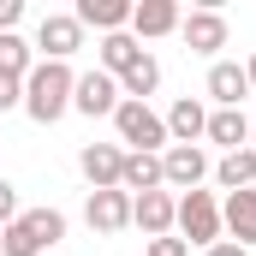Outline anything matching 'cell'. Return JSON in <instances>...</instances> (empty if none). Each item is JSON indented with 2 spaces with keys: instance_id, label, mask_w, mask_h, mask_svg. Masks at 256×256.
I'll use <instances>...</instances> for the list:
<instances>
[{
  "instance_id": "44dd1931",
  "label": "cell",
  "mask_w": 256,
  "mask_h": 256,
  "mask_svg": "<svg viewBox=\"0 0 256 256\" xmlns=\"http://www.w3.org/2000/svg\"><path fill=\"white\" fill-rule=\"evenodd\" d=\"M0 72H6V78H30V72H36V42H24L18 30L0 36Z\"/></svg>"
},
{
  "instance_id": "d4e9b609",
  "label": "cell",
  "mask_w": 256,
  "mask_h": 256,
  "mask_svg": "<svg viewBox=\"0 0 256 256\" xmlns=\"http://www.w3.org/2000/svg\"><path fill=\"white\" fill-rule=\"evenodd\" d=\"M143 256H191V244L167 232V238H149V250H143Z\"/></svg>"
},
{
  "instance_id": "3957f363",
  "label": "cell",
  "mask_w": 256,
  "mask_h": 256,
  "mask_svg": "<svg viewBox=\"0 0 256 256\" xmlns=\"http://www.w3.org/2000/svg\"><path fill=\"white\" fill-rule=\"evenodd\" d=\"M173 226L185 232V244H196V250L220 244V202H214V191H185V196H179V220H173Z\"/></svg>"
},
{
  "instance_id": "7a4b0ae2",
  "label": "cell",
  "mask_w": 256,
  "mask_h": 256,
  "mask_svg": "<svg viewBox=\"0 0 256 256\" xmlns=\"http://www.w3.org/2000/svg\"><path fill=\"white\" fill-rule=\"evenodd\" d=\"M114 131H120V143H131L137 155H161L173 137H167V120L149 108V102H120L114 108Z\"/></svg>"
},
{
  "instance_id": "ac0fdd59",
  "label": "cell",
  "mask_w": 256,
  "mask_h": 256,
  "mask_svg": "<svg viewBox=\"0 0 256 256\" xmlns=\"http://www.w3.org/2000/svg\"><path fill=\"white\" fill-rule=\"evenodd\" d=\"M120 191H131V196H143V191H167V179H161V155H137V149H126Z\"/></svg>"
},
{
  "instance_id": "4fadbf2b",
  "label": "cell",
  "mask_w": 256,
  "mask_h": 256,
  "mask_svg": "<svg viewBox=\"0 0 256 256\" xmlns=\"http://www.w3.org/2000/svg\"><path fill=\"white\" fill-rule=\"evenodd\" d=\"M84 30H102V36H114V30H131V0H78V12H72Z\"/></svg>"
},
{
  "instance_id": "484cf974",
  "label": "cell",
  "mask_w": 256,
  "mask_h": 256,
  "mask_svg": "<svg viewBox=\"0 0 256 256\" xmlns=\"http://www.w3.org/2000/svg\"><path fill=\"white\" fill-rule=\"evenodd\" d=\"M18 18H24V0H0V36H12Z\"/></svg>"
},
{
  "instance_id": "2e32d148",
  "label": "cell",
  "mask_w": 256,
  "mask_h": 256,
  "mask_svg": "<svg viewBox=\"0 0 256 256\" xmlns=\"http://www.w3.org/2000/svg\"><path fill=\"white\" fill-rule=\"evenodd\" d=\"M96 54H102V72H108V78H126L131 66L143 60V42H137L131 30H114V36L96 42Z\"/></svg>"
},
{
  "instance_id": "4316f807",
  "label": "cell",
  "mask_w": 256,
  "mask_h": 256,
  "mask_svg": "<svg viewBox=\"0 0 256 256\" xmlns=\"http://www.w3.org/2000/svg\"><path fill=\"white\" fill-rule=\"evenodd\" d=\"M208 256H250L244 244H232V238H220V244H208Z\"/></svg>"
},
{
  "instance_id": "83f0119b",
  "label": "cell",
  "mask_w": 256,
  "mask_h": 256,
  "mask_svg": "<svg viewBox=\"0 0 256 256\" xmlns=\"http://www.w3.org/2000/svg\"><path fill=\"white\" fill-rule=\"evenodd\" d=\"M244 78H250V90H256V54H250V60H244Z\"/></svg>"
},
{
  "instance_id": "ba28073f",
  "label": "cell",
  "mask_w": 256,
  "mask_h": 256,
  "mask_svg": "<svg viewBox=\"0 0 256 256\" xmlns=\"http://www.w3.org/2000/svg\"><path fill=\"white\" fill-rule=\"evenodd\" d=\"M173 220H179V196H173V191H143V196H131V226H143L149 238H167Z\"/></svg>"
},
{
  "instance_id": "5bb4252c",
  "label": "cell",
  "mask_w": 256,
  "mask_h": 256,
  "mask_svg": "<svg viewBox=\"0 0 256 256\" xmlns=\"http://www.w3.org/2000/svg\"><path fill=\"white\" fill-rule=\"evenodd\" d=\"M208 96H214V108H238V102L250 96L244 66H238V60H214V66H208Z\"/></svg>"
},
{
  "instance_id": "8992f818",
  "label": "cell",
  "mask_w": 256,
  "mask_h": 256,
  "mask_svg": "<svg viewBox=\"0 0 256 256\" xmlns=\"http://www.w3.org/2000/svg\"><path fill=\"white\" fill-rule=\"evenodd\" d=\"M36 48H42L48 60H72V54L84 48V24H78L72 12H42V24H36Z\"/></svg>"
},
{
  "instance_id": "f1b7e54d",
  "label": "cell",
  "mask_w": 256,
  "mask_h": 256,
  "mask_svg": "<svg viewBox=\"0 0 256 256\" xmlns=\"http://www.w3.org/2000/svg\"><path fill=\"white\" fill-rule=\"evenodd\" d=\"M250 149H256V120H250Z\"/></svg>"
},
{
  "instance_id": "8fae6325",
  "label": "cell",
  "mask_w": 256,
  "mask_h": 256,
  "mask_svg": "<svg viewBox=\"0 0 256 256\" xmlns=\"http://www.w3.org/2000/svg\"><path fill=\"white\" fill-rule=\"evenodd\" d=\"M84 220H90L96 232H126L131 226V191H90Z\"/></svg>"
},
{
  "instance_id": "5b68a950",
  "label": "cell",
  "mask_w": 256,
  "mask_h": 256,
  "mask_svg": "<svg viewBox=\"0 0 256 256\" xmlns=\"http://www.w3.org/2000/svg\"><path fill=\"white\" fill-rule=\"evenodd\" d=\"M120 102H126V96H120V78H108L102 66H96V72H84V78H78V90H72V108H78V114H90V120H102V114L114 120V108H120Z\"/></svg>"
},
{
  "instance_id": "30bf717a",
  "label": "cell",
  "mask_w": 256,
  "mask_h": 256,
  "mask_svg": "<svg viewBox=\"0 0 256 256\" xmlns=\"http://www.w3.org/2000/svg\"><path fill=\"white\" fill-rule=\"evenodd\" d=\"M179 18H185V12H179L173 0H137V6H131V36H137V42L173 36V30H179Z\"/></svg>"
},
{
  "instance_id": "d6986e66",
  "label": "cell",
  "mask_w": 256,
  "mask_h": 256,
  "mask_svg": "<svg viewBox=\"0 0 256 256\" xmlns=\"http://www.w3.org/2000/svg\"><path fill=\"white\" fill-rule=\"evenodd\" d=\"M202 131H208V108L191 102V96H179V102L167 108V137H173V143H196Z\"/></svg>"
},
{
  "instance_id": "cb8c5ba5",
  "label": "cell",
  "mask_w": 256,
  "mask_h": 256,
  "mask_svg": "<svg viewBox=\"0 0 256 256\" xmlns=\"http://www.w3.org/2000/svg\"><path fill=\"white\" fill-rule=\"evenodd\" d=\"M18 220V191H12V179H0V232Z\"/></svg>"
},
{
  "instance_id": "ffe728a7",
  "label": "cell",
  "mask_w": 256,
  "mask_h": 256,
  "mask_svg": "<svg viewBox=\"0 0 256 256\" xmlns=\"http://www.w3.org/2000/svg\"><path fill=\"white\" fill-rule=\"evenodd\" d=\"M155 84H161V60L143 48V60L120 78V96H126V102H149V96H155Z\"/></svg>"
},
{
  "instance_id": "6da1fadb",
  "label": "cell",
  "mask_w": 256,
  "mask_h": 256,
  "mask_svg": "<svg viewBox=\"0 0 256 256\" xmlns=\"http://www.w3.org/2000/svg\"><path fill=\"white\" fill-rule=\"evenodd\" d=\"M72 90H78V72L66 60H36V72L24 78V114L36 126H54L72 114Z\"/></svg>"
},
{
  "instance_id": "9a60e30c",
  "label": "cell",
  "mask_w": 256,
  "mask_h": 256,
  "mask_svg": "<svg viewBox=\"0 0 256 256\" xmlns=\"http://www.w3.org/2000/svg\"><path fill=\"white\" fill-rule=\"evenodd\" d=\"M202 137H208V143H220L226 155H232V149H250V120H244V108H214Z\"/></svg>"
},
{
  "instance_id": "9c48e42d",
  "label": "cell",
  "mask_w": 256,
  "mask_h": 256,
  "mask_svg": "<svg viewBox=\"0 0 256 256\" xmlns=\"http://www.w3.org/2000/svg\"><path fill=\"white\" fill-rule=\"evenodd\" d=\"M179 36H185L191 54H214V48H226V18L214 6H196V12L179 18Z\"/></svg>"
},
{
  "instance_id": "e0dca14e",
  "label": "cell",
  "mask_w": 256,
  "mask_h": 256,
  "mask_svg": "<svg viewBox=\"0 0 256 256\" xmlns=\"http://www.w3.org/2000/svg\"><path fill=\"white\" fill-rule=\"evenodd\" d=\"M208 173H214L220 191H256V149H232V155H220Z\"/></svg>"
},
{
  "instance_id": "7402d4cb",
  "label": "cell",
  "mask_w": 256,
  "mask_h": 256,
  "mask_svg": "<svg viewBox=\"0 0 256 256\" xmlns=\"http://www.w3.org/2000/svg\"><path fill=\"white\" fill-rule=\"evenodd\" d=\"M24 226H30V232H36L48 250L66 238V214H60V208H24Z\"/></svg>"
},
{
  "instance_id": "277c9868",
  "label": "cell",
  "mask_w": 256,
  "mask_h": 256,
  "mask_svg": "<svg viewBox=\"0 0 256 256\" xmlns=\"http://www.w3.org/2000/svg\"><path fill=\"white\" fill-rule=\"evenodd\" d=\"M161 179H167L173 191H196V185L208 179V155H202L196 143H167V149H161Z\"/></svg>"
},
{
  "instance_id": "52a82bcc",
  "label": "cell",
  "mask_w": 256,
  "mask_h": 256,
  "mask_svg": "<svg viewBox=\"0 0 256 256\" xmlns=\"http://www.w3.org/2000/svg\"><path fill=\"white\" fill-rule=\"evenodd\" d=\"M78 167H84L90 191H120V173H126V149H120V143H84Z\"/></svg>"
},
{
  "instance_id": "7c38bea8",
  "label": "cell",
  "mask_w": 256,
  "mask_h": 256,
  "mask_svg": "<svg viewBox=\"0 0 256 256\" xmlns=\"http://www.w3.org/2000/svg\"><path fill=\"white\" fill-rule=\"evenodd\" d=\"M220 232H232V244H256V191H226L220 202Z\"/></svg>"
},
{
  "instance_id": "603a6c76",
  "label": "cell",
  "mask_w": 256,
  "mask_h": 256,
  "mask_svg": "<svg viewBox=\"0 0 256 256\" xmlns=\"http://www.w3.org/2000/svg\"><path fill=\"white\" fill-rule=\"evenodd\" d=\"M6 108H24V78H6L0 72V114Z\"/></svg>"
}]
</instances>
